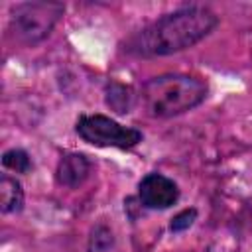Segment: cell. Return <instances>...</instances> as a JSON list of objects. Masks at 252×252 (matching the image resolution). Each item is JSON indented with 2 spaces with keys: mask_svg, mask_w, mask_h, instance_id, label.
Masks as SVG:
<instances>
[{
  "mask_svg": "<svg viewBox=\"0 0 252 252\" xmlns=\"http://www.w3.org/2000/svg\"><path fill=\"white\" fill-rule=\"evenodd\" d=\"M219 18L209 8H183L169 16L159 18L142 32H138L130 41V51L138 55H169L187 49L209 35Z\"/></svg>",
  "mask_w": 252,
  "mask_h": 252,
  "instance_id": "1",
  "label": "cell"
},
{
  "mask_svg": "<svg viewBox=\"0 0 252 252\" xmlns=\"http://www.w3.org/2000/svg\"><path fill=\"white\" fill-rule=\"evenodd\" d=\"M207 85L191 75H159L142 89V102L152 116H175L201 104Z\"/></svg>",
  "mask_w": 252,
  "mask_h": 252,
  "instance_id": "2",
  "label": "cell"
},
{
  "mask_svg": "<svg viewBox=\"0 0 252 252\" xmlns=\"http://www.w3.org/2000/svg\"><path fill=\"white\" fill-rule=\"evenodd\" d=\"M63 14V4L57 2H28L20 4L10 22V30L14 37L22 43H35L43 39L59 16Z\"/></svg>",
  "mask_w": 252,
  "mask_h": 252,
  "instance_id": "3",
  "label": "cell"
},
{
  "mask_svg": "<svg viewBox=\"0 0 252 252\" xmlns=\"http://www.w3.org/2000/svg\"><path fill=\"white\" fill-rule=\"evenodd\" d=\"M77 134L85 142L102 148H132L142 140V132H138L136 128H126L102 114L83 116L77 122Z\"/></svg>",
  "mask_w": 252,
  "mask_h": 252,
  "instance_id": "4",
  "label": "cell"
},
{
  "mask_svg": "<svg viewBox=\"0 0 252 252\" xmlns=\"http://www.w3.org/2000/svg\"><path fill=\"white\" fill-rule=\"evenodd\" d=\"M138 189H140V201L150 209H167L179 197L177 185L161 173H148L140 181Z\"/></svg>",
  "mask_w": 252,
  "mask_h": 252,
  "instance_id": "5",
  "label": "cell"
},
{
  "mask_svg": "<svg viewBox=\"0 0 252 252\" xmlns=\"http://www.w3.org/2000/svg\"><path fill=\"white\" fill-rule=\"evenodd\" d=\"M91 171V163L83 154H67L57 165V181L65 187L81 185Z\"/></svg>",
  "mask_w": 252,
  "mask_h": 252,
  "instance_id": "6",
  "label": "cell"
},
{
  "mask_svg": "<svg viewBox=\"0 0 252 252\" xmlns=\"http://www.w3.org/2000/svg\"><path fill=\"white\" fill-rule=\"evenodd\" d=\"M22 205H24L22 185L16 179L4 175L0 179V207H2V211L4 213H16L22 209Z\"/></svg>",
  "mask_w": 252,
  "mask_h": 252,
  "instance_id": "7",
  "label": "cell"
},
{
  "mask_svg": "<svg viewBox=\"0 0 252 252\" xmlns=\"http://www.w3.org/2000/svg\"><path fill=\"white\" fill-rule=\"evenodd\" d=\"M106 104L118 114H126L132 106V93L122 85H110L106 91Z\"/></svg>",
  "mask_w": 252,
  "mask_h": 252,
  "instance_id": "8",
  "label": "cell"
},
{
  "mask_svg": "<svg viewBox=\"0 0 252 252\" xmlns=\"http://www.w3.org/2000/svg\"><path fill=\"white\" fill-rule=\"evenodd\" d=\"M2 163H4V167L14 169V171H18V173H26V171H30V167H32L30 158H28V154H26L24 150H8V152L2 156Z\"/></svg>",
  "mask_w": 252,
  "mask_h": 252,
  "instance_id": "9",
  "label": "cell"
},
{
  "mask_svg": "<svg viewBox=\"0 0 252 252\" xmlns=\"http://www.w3.org/2000/svg\"><path fill=\"white\" fill-rule=\"evenodd\" d=\"M195 217H197V211H195V209H185V211H181L179 215L173 217V220H171V230H173V232H179V230L189 228V226L193 224Z\"/></svg>",
  "mask_w": 252,
  "mask_h": 252,
  "instance_id": "10",
  "label": "cell"
}]
</instances>
